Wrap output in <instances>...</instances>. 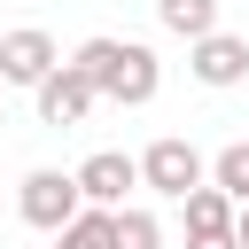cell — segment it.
I'll use <instances>...</instances> for the list:
<instances>
[{
  "label": "cell",
  "mask_w": 249,
  "mask_h": 249,
  "mask_svg": "<svg viewBox=\"0 0 249 249\" xmlns=\"http://www.w3.org/2000/svg\"><path fill=\"white\" fill-rule=\"evenodd\" d=\"M70 187H78V202H86V210H124V195L140 187V171H132V156H124V148H101V156H86V163L70 171Z\"/></svg>",
  "instance_id": "obj_4"
},
{
  "label": "cell",
  "mask_w": 249,
  "mask_h": 249,
  "mask_svg": "<svg viewBox=\"0 0 249 249\" xmlns=\"http://www.w3.org/2000/svg\"><path fill=\"white\" fill-rule=\"evenodd\" d=\"M132 171H140V187H148V195L187 202V195L202 187V148H195V140H179V132H163V140H148V148L132 156Z\"/></svg>",
  "instance_id": "obj_1"
},
{
  "label": "cell",
  "mask_w": 249,
  "mask_h": 249,
  "mask_svg": "<svg viewBox=\"0 0 249 249\" xmlns=\"http://www.w3.org/2000/svg\"><path fill=\"white\" fill-rule=\"evenodd\" d=\"M109 233H117V249H163V218H156V210H140V202L109 210Z\"/></svg>",
  "instance_id": "obj_11"
},
{
  "label": "cell",
  "mask_w": 249,
  "mask_h": 249,
  "mask_svg": "<svg viewBox=\"0 0 249 249\" xmlns=\"http://www.w3.org/2000/svg\"><path fill=\"white\" fill-rule=\"evenodd\" d=\"M31 101H39V124H54V132H62V124H86L101 93H93V86H86V78H78L70 62H54V70H47L39 86H31Z\"/></svg>",
  "instance_id": "obj_6"
},
{
  "label": "cell",
  "mask_w": 249,
  "mask_h": 249,
  "mask_svg": "<svg viewBox=\"0 0 249 249\" xmlns=\"http://www.w3.org/2000/svg\"><path fill=\"white\" fill-rule=\"evenodd\" d=\"M187 249H233V233H210V241H187Z\"/></svg>",
  "instance_id": "obj_14"
},
{
  "label": "cell",
  "mask_w": 249,
  "mask_h": 249,
  "mask_svg": "<svg viewBox=\"0 0 249 249\" xmlns=\"http://www.w3.org/2000/svg\"><path fill=\"white\" fill-rule=\"evenodd\" d=\"M202 187H218V195L241 210V202H249V140H226V148L202 163Z\"/></svg>",
  "instance_id": "obj_8"
},
{
  "label": "cell",
  "mask_w": 249,
  "mask_h": 249,
  "mask_svg": "<svg viewBox=\"0 0 249 249\" xmlns=\"http://www.w3.org/2000/svg\"><path fill=\"white\" fill-rule=\"evenodd\" d=\"M187 70H195V86H210V93H226V86H249V39L218 23L210 39H195V47H187Z\"/></svg>",
  "instance_id": "obj_5"
},
{
  "label": "cell",
  "mask_w": 249,
  "mask_h": 249,
  "mask_svg": "<svg viewBox=\"0 0 249 249\" xmlns=\"http://www.w3.org/2000/svg\"><path fill=\"white\" fill-rule=\"evenodd\" d=\"M156 93H163V62H156V47H140V39H117V62H109V86H101V101L148 109Z\"/></svg>",
  "instance_id": "obj_3"
},
{
  "label": "cell",
  "mask_w": 249,
  "mask_h": 249,
  "mask_svg": "<svg viewBox=\"0 0 249 249\" xmlns=\"http://www.w3.org/2000/svg\"><path fill=\"white\" fill-rule=\"evenodd\" d=\"M54 249H117V233H109V210H78V218L54 233Z\"/></svg>",
  "instance_id": "obj_12"
},
{
  "label": "cell",
  "mask_w": 249,
  "mask_h": 249,
  "mask_svg": "<svg viewBox=\"0 0 249 249\" xmlns=\"http://www.w3.org/2000/svg\"><path fill=\"white\" fill-rule=\"evenodd\" d=\"M86 202H78V187H70V171H54V163H39V171H23V187H16V218L31 226V233H62L70 218H78Z\"/></svg>",
  "instance_id": "obj_2"
},
{
  "label": "cell",
  "mask_w": 249,
  "mask_h": 249,
  "mask_svg": "<svg viewBox=\"0 0 249 249\" xmlns=\"http://www.w3.org/2000/svg\"><path fill=\"white\" fill-rule=\"evenodd\" d=\"M179 210H187V241H210V233H233V202H226L218 187H195V195H187Z\"/></svg>",
  "instance_id": "obj_10"
},
{
  "label": "cell",
  "mask_w": 249,
  "mask_h": 249,
  "mask_svg": "<svg viewBox=\"0 0 249 249\" xmlns=\"http://www.w3.org/2000/svg\"><path fill=\"white\" fill-rule=\"evenodd\" d=\"M156 23H163L171 39H187V47H195V39H210V31H218V0H156Z\"/></svg>",
  "instance_id": "obj_9"
},
{
  "label": "cell",
  "mask_w": 249,
  "mask_h": 249,
  "mask_svg": "<svg viewBox=\"0 0 249 249\" xmlns=\"http://www.w3.org/2000/svg\"><path fill=\"white\" fill-rule=\"evenodd\" d=\"M54 62H62V47H54V31H39V23H16V31L0 39V86H39Z\"/></svg>",
  "instance_id": "obj_7"
},
{
  "label": "cell",
  "mask_w": 249,
  "mask_h": 249,
  "mask_svg": "<svg viewBox=\"0 0 249 249\" xmlns=\"http://www.w3.org/2000/svg\"><path fill=\"white\" fill-rule=\"evenodd\" d=\"M233 249H249V202L233 210Z\"/></svg>",
  "instance_id": "obj_13"
}]
</instances>
